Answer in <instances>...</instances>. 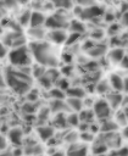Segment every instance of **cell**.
Listing matches in <instances>:
<instances>
[{
    "label": "cell",
    "mask_w": 128,
    "mask_h": 156,
    "mask_svg": "<svg viewBox=\"0 0 128 156\" xmlns=\"http://www.w3.org/2000/svg\"><path fill=\"white\" fill-rule=\"evenodd\" d=\"M32 56L35 58V61L44 66V67H50V68H55L59 60L57 56L55 54L54 48L49 44V43H44V41H34L29 45Z\"/></svg>",
    "instance_id": "cell-1"
},
{
    "label": "cell",
    "mask_w": 128,
    "mask_h": 156,
    "mask_svg": "<svg viewBox=\"0 0 128 156\" xmlns=\"http://www.w3.org/2000/svg\"><path fill=\"white\" fill-rule=\"evenodd\" d=\"M6 84L18 95H24L30 91L32 77L22 72L21 69H7L6 71Z\"/></svg>",
    "instance_id": "cell-2"
},
{
    "label": "cell",
    "mask_w": 128,
    "mask_h": 156,
    "mask_svg": "<svg viewBox=\"0 0 128 156\" xmlns=\"http://www.w3.org/2000/svg\"><path fill=\"white\" fill-rule=\"evenodd\" d=\"M9 60L11 62L12 66L16 67H24V66H29L32 62V52L30 49H28L27 46H18L12 49L9 52Z\"/></svg>",
    "instance_id": "cell-3"
},
{
    "label": "cell",
    "mask_w": 128,
    "mask_h": 156,
    "mask_svg": "<svg viewBox=\"0 0 128 156\" xmlns=\"http://www.w3.org/2000/svg\"><path fill=\"white\" fill-rule=\"evenodd\" d=\"M93 111L96 116V118L99 119H107L111 115V106L108 105L107 100H104V99H100L98 101L94 102L93 105Z\"/></svg>",
    "instance_id": "cell-4"
},
{
    "label": "cell",
    "mask_w": 128,
    "mask_h": 156,
    "mask_svg": "<svg viewBox=\"0 0 128 156\" xmlns=\"http://www.w3.org/2000/svg\"><path fill=\"white\" fill-rule=\"evenodd\" d=\"M45 26L50 29H63L68 26V22L65 16H62L60 13H55L46 18Z\"/></svg>",
    "instance_id": "cell-5"
},
{
    "label": "cell",
    "mask_w": 128,
    "mask_h": 156,
    "mask_svg": "<svg viewBox=\"0 0 128 156\" xmlns=\"http://www.w3.org/2000/svg\"><path fill=\"white\" fill-rule=\"evenodd\" d=\"M96 140L100 141V143H102L107 147H115V149H117L121 145V136L117 135V134H115V132H112V133H101L98 136Z\"/></svg>",
    "instance_id": "cell-6"
},
{
    "label": "cell",
    "mask_w": 128,
    "mask_h": 156,
    "mask_svg": "<svg viewBox=\"0 0 128 156\" xmlns=\"http://www.w3.org/2000/svg\"><path fill=\"white\" fill-rule=\"evenodd\" d=\"M77 13L82 20H93V18L102 15V10L99 6L93 5V6H88L84 9H78Z\"/></svg>",
    "instance_id": "cell-7"
},
{
    "label": "cell",
    "mask_w": 128,
    "mask_h": 156,
    "mask_svg": "<svg viewBox=\"0 0 128 156\" xmlns=\"http://www.w3.org/2000/svg\"><path fill=\"white\" fill-rule=\"evenodd\" d=\"M67 34L63 29H51L49 32V39L54 43V44H62L66 43L67 40Z\"/></svg>",
    "instance_id": "cell-8"
},
{
    "label": "cell",
    "mask_w": 128,
    "mask_h": 156,
    "mask_svg": "<svg viewBox=\"0 0 128 156\" xmlns=\"http://www.w3.org/2000/svg\"><path fill=\"white\" fill-rule=\"evenodd\" d=\"M50 111L52 113H65L67 110H68V106H67V102L65 100H61V99H52L51 102H50V106H49Z\"/></svg>",
    "instance_id": "cell-9"
},
{
    "label": "cell",
    "mask_w": 128,
    "mask_h": 156,
    "mask_svg": "<svg viewBox=\"0 0 128 156\" xmlns=\"http://www.w3.org/2000/svg\"><path fill=\"white\" fill-rule=\"evenodd\" d=\"M37 133H38L39 138L43 141H48V140L52 139L54 133H55V129L51 126H39L37 128Z\"/></svg>",
    "instance_id": "cell-10"
},
{
    "label": "cell",
    "mask_w": 128,
    "mask_h": 156,
    "mask_svg": "<svg viewBox=\"0 0 128 156\" xmlns=\"http://www.w3.org/2000/svg\"><path fill=\"white\" fill-rule=\"evenodd\" d=\"M9 139H10V141L13 145L21 146L22 143H23V132H22V129L18 128V127L10 129V132H9Z\"/></svg>",
    "instance_id": "cell-11"
},
{
    "label": "cell",
    "mask_w": 128,
    "mask_h": 156,
    "mask_svg": "<svg viewBox=\"0 0 128 156\" xmlns=\"http://www.w3.org/2000/svg\"><path fill=\"white\" fill-rule=\"evenodd\" d=\"M107 102L111 106V108H117L118 106L122 105L123 102V96L118 91H113L107 94Z\"/></svg>",
    "instance_id": "cell-12"
},
{
    "label": "cell",
    "mask_w": 128,
    "mask_h": 156,
    "mask_svg": "<svg viewBox=\"0 0 128 156\" xmlns=\"http://www.w3.org/2000/svg\"><path fill=\"white\" fill-rule=\"evenodd\" d=\"M45 22H46V18H45V16L41 13V12H39V11H34V12H32V16H30V27H33V28H37V27H41L43 24H45Z\"/></svg>",
    "instance_id": "cell-13"
},
{
    "label": "cell",
    "mask_w": 128,
    "mask_h": 156,
    "mask_svg": "<svg viewBox=\"0 0 128 156\" xmlns=\"http://www.w3.org/2000/svg\"><path fill=\"white\" fill-rule=\"evenodd\" d=\"M124 50L123 49H121V48H115V49H112L111 51H110V61L112 62V63H121L122 62V60H123V57H124Z\"/></svg>",
    "instance_id": "cell-14"
},
{
    "label": "cell",
    "mask_w": 128,
    "mask_h": 156,
    "mask_svg": "<svg viewBox=\"0 0 128 156\" xmlns=\"http://www.w3.org/2000/svg\"><path fill=\"white\" fill-rule=\"evenodd\" d=\"M110 85L115 91H121L123 90V82L124 79L122 77H119L118 74H111L110 76Z\"/></svg>",
    "instance_id": "cell-15"
},
{
    "label": "cell",
    "mask_w": 128,
    "mask_h": 156,
    "mask_svg": "<svg viewBox=\"0 0 128 156\" xmlns=\"http://www.w3.org/2000/svg\"><path fill=\"white\" fill-rule=\"evenodd\" d=\"M67 106L69 110H72L73 112H80L83 108V101L82 99H77V98H67L66 100Z\"/></svg>",
    "instance_id": "cell-16"
},
{
    "label": "cell",
    "mask_w": 128,
    "mask_h": 156,
    "mask_svg": "<svg viewBox=\"0 0 128 156\" xmlns=\"http://www.w3.org/2000/svg\"><path fill=\"white\" fill-rule=\"evenodd\" d=\"M87 52L91 57H100L106 52V46L100 44H94L89 50H87Z\"/></svg>",
    "instance_id": "cell-17"
},
{
    "label": "cell",
    "mask_w": 128,
    "mask_h": 156,
    "mask_svg": "<svg viewBox=\"0 0 128 156\" xmlns=\"http://www.w3.org/2000/svg\"><path fill=\"white\" fill-rule=\"evenodd\" d=\"M67 156H87V147L83 146V145H76V144H73L68 149Z\"/></svg>",
    "instance_id": "cell-18"
},
{
    "label": "cell",
    "mask_w": 128,
    "mask_h": 156,
    "mask_svg": "<svg viewBox=\"0 0 128 156\" xmlns=\"http://www.w3.org/2000/svg\"><path fill=\"white\" fill-rule=\"evenodd\" d=\"M117 122H113L112 119H104L102 121V124L100 126V130L101 133H112L117 129Z\"/></svg>",
    "instance_id": "cell-19"
},
{
    "label": "cell",
    "mask_w": 128,
    "mask_h": 156,
    "mask_svg": "<svg viewBox=\"0 0 128 156\" xmlns=\"http://www.w3.org/2000/svg\"><path fill=\"white\" fill-rule=\"evenodd\" d=\"M24 152H26L27 155H30V156H40V155L44 152V149H43L40 145H38L37 143H33V144L26 146Z\"/></svg>",
    "instance_id": "cell-20"
},
{
    "label": "cell",
    "mask_w": 128,
    "mask_h": 156,
    "mask_svg": "<svg viewBox=\"0 0 128 156\" xmlns=\"http://www.w3.org/2000/svg\"><path fill=\"white\" fill-rule=\"evenodd\" d=\"M78 116H79V119H80L82 123H91L94 121V118H95L94 111L93 110H88V108L82 110Z\"/></svg>",
    "instance_id": "cell-21"
},
{
    "label": "cell",
    "mask_w": 128,
    "mask_h": 156,
    "mask_svg": "<svg viewBox=\"0 0 128 156\" xmlns=\"http://www.w3.org/2000/svg\"><path fill=\"white\" fill-rule=\"evenodd\" d=\"M66 94L68 95V98H77V99H83L85 95V90L83 88L79 87H73V88H68Z\"/></svg>",
    "instance_id": "cell-22"
},
{
    "label": "cell",
    "mask_w": 128,
    "mask_h": 156,
    "mask_svg": "<svg viewBox=\"0 0 128 156\" xmlns=\"http://www.w3.org/2000/svg\"><path fill=\"white\" fill-rule=\"evenodd\" d=\"M67 126V116L62 113H56L54 117V127L56 128H65Z\"/></svg>",
    "instance_id": "cell-23"
},
{
    "label": "cell",
    "mask_w": 128,
    "mask_h": 156,
    "mask_svg": "<svg viewBox=\"0 0 128 156\" xmlns=\"http://www.w3.org/2000/svg\"><path fill=\"white\" fill-rule=\"evenodd\" d=\"M110 82H106V80H100L98 82V84L95 85V90L99 93V94H107L108 90H110Z\"/></svg>",
    "instance_id": "cell-24"
},
{
    "label": "cell",
    "mask_w": 128,
    "mask_h": 156,
    "mask_svg": "<svg viewBox=\"0 0 128 156\" xmlns=\"http://www.w3.org/2000/svg\"><path fill=\"white\" fill-rule=\"evenodd\" d=\"M69 29L73 32V33H79V34H82L84 30H85V27H84V24L80 22V21H72L71 23H69Z\"/></svg>",
    "instance_id": "cell-25"
},
{
    "label": "cell",
    "mask_w": 128,
    "mask_h": 156,
    "mask_svg": "<svg viewBox=\"0 0 128 156\" xmlns=\"http://www.w3.org/2000/svg\"><path fill=\"white\" fill-rule=\"evenodd\" d=\"M106 150H107V146L106 145H104L102 143H100V141H95V144H94V146H93V152L96 155V156H99V155H104L105 152H106Z\"/></svg>",
    "instance_id": "cell-26"
},
{
    "label": "cell",
    "mask_w": 128,
    "mask_h": 156,
    "mask_svg": "<svg viewBox=\"0 0 128 156\" xmlns=\"http://www.w3.org/2000/svg\"><path fill=\"white\" fill-rule=\"evenodd\" d=\"M49 94H50V96L52 99H61V100H63L65 99V95H66V91H63L60 88H51L50 91H49Z\"/></svg>",
    "instance_id": "cell-27"
},
{
    "label": "cell",
    "mask_w": 128,
    "mask_h": 156,
    "mask_svg": "<svg viewBox=\"0 0 128 156\" xmlns=\"http://www.w3.org/2000/svg\"><path fill=\"white\" fill-rule=\"evenodd\" d=\"M79 123H80V119H79V116L76 112H72V113L67 115V124L68 126H77Z\"/></svg>",
    "instance_id": "cell-28"
},
{
    "label": "cell",
    "mask_w": 128,
    "mask_h": 156,
    "mask_svg": "<svg viewBox=\"0 0 128 156\" xmlns=\"http://www.w3.org/2000/svg\"><path fill=\"white\" fill-rule=\"evenodd\" d=\"M30 35L34 38V39H41L43 37H44V32H43V29L40 28V27H37V28H30Z\"/></svg>",
    "instance_id": "cell-29"
},
{
    "label": "cell",
    "mask_w": 128,
    "mask_h": 156,
    "mask_svg": "<svg viewBox=\"0 0 128 156\" xmlns=\"http://www.w3.org/2000/svg\"><path fill=\"white\" fill-rule=\"evenodd\" d=\"M50 112H51V111H50V108L44 107V108H41V110L39 111V113H38L37 118H38L39 121L44 122V121H46V119H48V116H49V113H50Z\"/></svg>",
    "instance_id": "cell-30"
},
{
    "label": "cell",
    "mask_w": 128,
    "mask_h": 156,
    "mask_svg": "<svg viewBox=\"0 0 128 156\" xmlns=\"http://www.w3.org/2000/svg\"><path fill=\"white\" fill-rule=\"evenodd\" d=\"M37 110V107H35V104L34 102H32V101H28L27 104H24L23 105V107H22V111L23 112H26V113H32V112H34Z\"/></svg>",
    "instance_id": "cell-31"
},
{
    "label": "cell",
    "mask_w": 128,
    "mask_h": 156,
    "mask_svg": "<svg viewBox=\"0 0 128 156\" xmlns=\"http://www.w3.org/2000/svg\"><path fill=\"white\" fill-rule=\"evenodd\" d=\"M30 16H32V12H24L21 17H20V23L22 26H26L27 23H30Z\"/></svg>",
    "instance_id": "cell-32"
},
{
    "label": "cell",
    "mask_w": 128,
    "mask_h": 156,
    "mask_svg": "<svg viewBox=\"0 0 128 156\" xmlns=\"http://www.w3.org/2000/svg\"><path fill=\"white\" fill-rule=\"evenodd\" d=\"M80 139L87 143V141H93V140L95 139V136H94L93 133H90V132L88 130V132H82V133H80Z\"/></svg>",
    "instance_id": "cell-33"
},
{
    "label": "cell",
    "mask_w": 128,
    "mask_h": 156,
    "mask_svg": "<svg viewBox=\"0 0 128 156\" xmlns=\"http://www.w3.org/2000/svg\"><path fill=\"white\" fill-rule=\"evenodd\" d=\"M57 88L62 89L63 91H67V89L69 88V84H68V82L66 80V78H60V79L57 80Z\"/></svg>",
    "instance_id": "cell-34"
},
{
    "label": "cell",
    "mask_w": 128,
    "mask_h": 156,
    "mask_svg": "<svg viewBox=\"0 0 128 156\" xmlns=\"http://www.w3.org/2000/svg\"><path fill=\"white\" fill-rule=\"evenodd\" d=\"M111 156H128V149L127 147H119L117 150H115Z\"/></svg>",
    "instance_id": "cell-35"
},
{
    "label": "cell",
    "mask_w": 128,
    "mask_h": 156,
    "mask_svg": "<svg viewBox=\"0 0 128 156\" xmlns=\"http://www.w3.org/2000/svg\"><path fill=\"white\" fill-rule=\"evenodd\" d=\"M79 37H80V34H79V33H73V32H72V34H71V35L67 38V40H66V44H67V45H71V44H73L74 41H77V39H78Z\"/></svg>",
    "instance_id": "cell-36"
},
{
    "label": "cell",
    "mask_w": 128,
    "mask_h": 156,
    "mask_svg": "<svg viewBox=\"0 0 128 156\" xmlns=\"http://www.w3.org/2000/svg\"><path fill=\"white\" fill-rule=\"evenodd\" d=\"M127 115L124 113V111L123 112H121V113H118L117 115V124H124V123H127Z\"/></svg>",
    "instance_id": "cell-37"
},
{
    "label": "cell",
    "mask_w": 128,
    "mask_h": 156,
    "mask_svg": "<svg viewBox=\"0 0 128 156\" xmlns=\"http://www.w3.org/2000/svg\"><path fill=\"white\" fill-rule=\"evenodd\" d=\"M79 5H82V6H85V7H88V6H93L94 5V2H95V0H76Z\"/></svg>",
    "instance_id": "cell-38"
},
{
    "label": "cell",
    "mask_w": 128,
    "mask_h": 156,
    "mask_svg": "<svg viewBox=\"0 0 128 156\" xmlns=\"http://www.w3.org/2000/svg\"><path fill=\"white\" fill-rule=\"evenodd\" d=\"M76 139H77V134H76V133H69V134L66 136V140L69 141V143H74Z\"/></svg>",
    "instance_id": "cell-39"
},
{
    "label": "cell",
    "mask_w": 128,
    "mask_h": 156,
    "mask_svg": "<svg viewBox=\"0 0 128 156\" xmlns=\"http://www.w3.org/2000/svg\"><path fill=\"white\" fill-rule=\"evenodd\" d=\"M118 29H119V27H118L117 24H112V26L110 27V30H108V33H110V34H113V33L116 34V33L118 32Z\"/></svg>",
    "instance_id": "cell-40"
},
{
    "label": "cell",
    "mask_w": 128,
    "mask_h": 156,
    "mask_svg": "<svg viewBox=\"0 0 128 156\" xmlns=\"http://www.w3.org/2000/svg\"><path fill=\"white\" fill-rule=\"evenodd\" d=\"M121 65H122V67L128 68V55H124V57H123V60H122Z\"/></svg>",
    "instance_id": "cell-41"
},
{
    "label": "cell",
    "mask_w": 128,
    "mask_h": 156,
    "mask_svg": "<svg viewBox=\"0 0 128 156\" xmlns=\"http://www.w3.org/2000/svg\"><path fill=\"white\" fill-rule=\"evenodd\" d=\"M122 23L124 26H128V12H124L122 16Z\"/></svg>",
    "instance_id": "cell-42"
},
{
    "label": "cell",
    "mask_w": 128,
    "mask_h": 156,
    "mask_svg": "<svg viewBox=\"0 0 128 156\" xmlns=\"http://www.w3.org/2000/svg\"><path fill=\"white\" fill-rule=\"evenodd\" d=\"M93 38H101L102 37V32L101 30H94L93 34H91Z\"/></svg>",
    "instance_id": "cell-43"
},
{
    "label": "cell",
    "mask_w": 128,
    "mask_h": 156,
    "mask_svg": "<svg viewBox=\"0 0 128 156\" xmlns=\"http://www.w3.org/2000/svg\"><path fill=\"white\" fill-rule=\"evenodd\" d=\"M1 156H13V151H11V150H2V152H1Z\"/></svg>",
    "instance_id": "cell-44"
},
{
    "label": "cell",
    "mask_w": 128,
    "mask_h": 156,
    "mask_svg": "<svg viewBox=\"0 0 128 156\" xmlns=\"http://www.w3.org/2000/svg\"><path fill=\"white\" fill-rule=\"evenodd\" d=\"M123 90L128 94V77L124 78V82H123Z\"/></svg>",
    "instance_id": "cell-45"
},
{
    "label": "cell",
    "mask_w": 128,
    "mask_h": 156,
    "mask_svg": "<svg viewBox=\"0 0 128 156\" xmlns=\"http://www.w3.org/2000/svg\"><path fill=\"white\" fill-rule=\"evenodd\" d=\"M122 135H123V138L128 139V126L124 127V129H123V132H122Z\"/></svg>",
    "instance_id": "cell-46"
},
{
    "label": "cell",
    "mask_w": 128,
    "mask_h": 156,
    "mask_svg": "<svg viewBox=\"0 0 128 156\" xmlns=\"http://www.w3.org/2000/svg\"><path fill=\"white\" fill-rule=\"evenodd\" d=\"M6 4H9V5H7L9 7H13V6L16 5V1H15V0H6Z\"/></svg>",
    "instance_id": "cell-47"
},
{
    "label": "cell",
    "mask_w": 128,
    "mask_h": 156,
    "mask_svg": "<svg viewBox=\"0 0 128 156\" xmlns=\"http://www.w3.org/2000/svg\"><path fill=\"white\" fill-rule=\"evenodd\" d=\"M6 147V144H5V136H1V149L5 150Z\"/></svg>",
    "instance_id": "cell-48"
},
{
    "label": "cell",
    "mask_w": 128,
    "mask_h": 156,
    "mask_svg": "<svg viewBox=\"0 0 128 156\" xmlns=\"http://www.w3.org/2000/svg\"><path fill=\"white\" fill-rule=\"evenodd\" d=\"M51 156H65V154L61 152V151H56V152H54Z\"/></svg>",
    "instance_id": "cell-49"
},
{
    "label": "cell",
    "mask_w": 128,
    "mask_h": 156,
    "mask_svg": "<svg viewBox=\"0 0 128 156\" xmlns=\"http://www.w3.org/2000/svg\"><path fill=\"white\" fill-rule=\"evenodd\" d=\"M5 50H6V49H5V46L2 45V46H1V56H2V57L5 56Z\"/></svg>",
    "instance_id": "cell-50"
}]
</instances>
